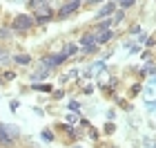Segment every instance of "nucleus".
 I'll return each instance as SVG.
<instances>
[{"instance_id": "obj_1", "label": "nucleus", "mask_w": 156, "mask_h": 148, "mask_svg": "<svg viewBox=\"0 0 156 148\" xmlns=\"http://www.w3.org/2000/svg\"><path fill=\"white\" fill-rule=\"evenodd\" d=\"M18 135H20L18 126H11V123H0V144H2V146H11V144L18 139Z\"/></svg>"}, {"instance_id": "obj_2", "label": "nucleus", "mask_w": 156, "mask_h": 148, "mask_svg": "<svg viewBox=\"0 0 156 148\" xmlns=\"http://www.w3.org/2000/svg\"><path fill=\"white\" fill-rule=\"evenodd\" d=\"M34 16H29V13H18L16 18H13V23H11V29H16V32H27V29H31L34 27Z\"/></svg>"}, {"instance_id": "obj_3", "label": "nucleus", "mask_w": 156, "mask_h": 148, "mask_svg": "<svg viewBox=\"0 0 156 148\" xmlns=\"http://www.w3.org/2000/svg\"><path fill=\"white\" fill-rule=\"evenodd\" d=\"M80 47H83V52H85V54L96 52V47H98V36H94V34H83V38H80Z\"/></svg>"}, {"instance_id": "obj_4", "label": "nucleus", "mask_w": 156, "mask_h": 148, "mask_svg": "<svg viewBox=\"0 0 156 148\" xmlns=\"http://www.w3.org/2000/svg\"><path fill=\"white\" fill-rule=\"evenodd\" d=\"M65 61H67L65 52H62V54H49V56H45V59H42V65L49 70V67H58V65H62Z\"/></svg>"}, {"instance_id": "obj_5", "label": "nucleus", "mask_w": 156, "mask_h": 148, "mask_svg": "<svg viewBox=\"0 0 156 148\" xmlns=\"http://www.w3.org/2000/svg\"><path fill=\"white\" fill-rule=\"evenodd\" d=\"M80 7V0H72V2H67V5H62L60 7V11H58V18H67V16H72V13Z\"/></svg>"}, {"instance_id": "obj_6", "label": "nucleus", "mask_w": 156, "mask_h": 148, "mask_svg": "<svg viewBox=\"0 0 156 148\" xmlns=\"http://www.w3.org/2000/svg\"><path fill=\"white\" fill-rule=\"evenodd\" d=\"M51 16H54V11L49 9V7H45V9H42L40 13H36V18H34V20H36V23H42V25H45V23H49V20H51Z\"/></svg>"}, {"instance_id": "obj_7", "label": "nucleus", "mask_w": 156, "mask_h": 148, "mask_svg": "<svg viewBox=\"0 0 156 148\" xmlns=\"http://www.w3.org/2000/svg\"><path fill=\"white\" fill-rule=\"evenodd\" d=\"M114 9H116V5H114V2H107V5H105L101 11H98V18H105V16H109V13L114 11Z\"/></svg>"}, {"instance_id": "obj_8", "label": "nucleus", "mask_w": 156, "mask_h": 148, "mask_svg": "<svg viewBox=\"0 0 156 148\" xmlns=\"http://www.w3.org/2000/svg\"><path fill=\"white\" fill-rule=\"evenodd\" d=\"M112 36H114V34H112L109 29H107V32H103V34H98V45H105V43H109V40H112Z\"/></svg>"}, {"instance_id": "obj_9", "label": "nucleus", "mask_w": 156, "mask_h": 148, "mask_svg": "<svg viewBox=\"0 0 156 148\" xmlns=\"http://www.w3.org/2000/svg\"><path fill=\"white\" fill-rule=\"evenodd\" d=\"M13 61H16L18 65H29V63H31V56H29V54H18Z\"/></svg>"}, {"instance_id": "obj_10", "label": "nucleus", "mask_w": 156, "mask_h": 148, "mask_svg": "<svg viewBox=\"0 0 156 148\" xmlns=\"http://www.w3.org/2000/svg\"><path fill=\"white\" fill-rule=\"evenodd\" d=\"M34 90H38V92H51V85L49 83H34Z\"/></svg>"}, {"instance_id": "obj_11", "label": "nucleus", "mask_w": 156, "mask_h": 148, "mask_svg": "<svg viewBox=\"0 0 156 148\" xmlns=\"http://www.w3.org/2000/svg\"><path fill=\"white\" fill-rule=\"evenodd\" d=\"M112 23H114V20H103V23H98V27H96V29H98V32H107Z\"/></svg>"}, {"instance_id": "obj_12", "label": "nucleus", "mask_w": 156, "mask_h": 148, "mask_svg": "<svg viewBox=\"0 0 156 148\" xmlns=\"http://www.w3.org/2000/svg\"><path fill=\"white\" fill-rule=\"evenodd\" d=\"M116 2L123 7V9H129V7H134V2H136V0H116Z\"/></svg>"}, {"instance_id": "obj_13", "label": "nucleus", "mask_w": 156, "mask_h": 148, "mask_svg": "<svg viewBox=\"0 0 156 148\" xmlns=\"http://www.w3.org/2000/svg\"><path fill=\"white\" fill-rule=\"evenodd\" d=\"M76 52H78V47H76V45H67V49H65V56L69 59V56H74Z\"/></svg>"}, {"instance_id": "obj_14", "label": "nucleus", "mask_w": 156, "mask_h": 148, "mask_svg": "<svg viewBox=\"0 0 156 148\" xmlns=\"http://www.w3.org/2000/svg\"><path fill=\"white\" fill-rule=\"evenodd\" d=\"M42 139H45V142H51V139H54V132H49V130H42Z\"/></svg>"}, {"instance_id": "obj_15", "label": "nucleus", "mask_w": 156, "mask_h": 148, "mask_svg": "<svg viewBox=\"0 0 156 148\" xmlns=\"http://www.w3.org/2000/svg\"><path fill=\"white\" fill-rule=\"evenodd\" d=\"M123 18H125V13H123V11H116V16H114V23H120Z\"/></svg>"}, {"instance_id": "obj_16", "label": "nucleus", "mask_w": 156, "mask_h": 148, "mask_svg": "<svg viewBox=\"0 0 156 148\" xmlns=\"http://www.w3.org/2000/svg\"><path fill=\"white\" fill-rule=\"evenodd\" d=\"M13 79H16V74H13V72H7L5 74V81H13Z\"/></svg>"}, {"instance_id": "obj_17", "label": "nucleus", "mask_w": 156, "mask_h": 148, "mask_svg": "<svg viewBox=\"0 0 156 148\" xmlns=\"http://www.w3.org/2000/svg\"><path fill=\"white\" fill-rule=\"evenodd\" d=\"M105 132H114V123H107V126H105Z\"/></svg>"}, {"instance_id": "obj_18", "label": "nucleus", "mask_w": 156, "mask_h": 148, "mask_svg": "<svg viewBox=\"0 0 156 148\" xmlns=\"http://www.w3.org/2000/svg\"><path fill=\"white\" fill-rule=\"evenodd\" d=\"M89 5H96V2H103V0H87Z\"/></svg>"}]
</instances>
